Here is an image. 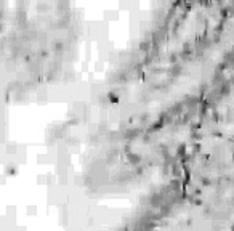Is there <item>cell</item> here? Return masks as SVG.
<instances>
[{
    "instance_id": "1",
    "label": "cell",
    "mask_w": 234,
    "mask_h": 231,
    "mask_svg": "<svg viewBox=\"0 0 234 231\" xmlns=\"http://www.w3.org/2000/svg\"><path fill=\"white\" fill-rule=\"evenodd\" d=\"M127 159H128V162L130 164H133V165H138L141 162V156L140 154H136V153H128L127 154Z\"/></svg>"
},
{
    "instance_id": "2",
    "label": "cell",
    "mask_w": 234,
    "mask_h": 231,
    "mask_svg": "<svg viewBox=\"0 0 234 231\" xmlns=\"http://www.w3.org/2000/svg\"><path fill=\"white\" fill-rule=\"evenodd\" d=\"M108 98H109V101L112 103V105H117V103H119V96H117L116 93H112V91H109V93H108Z\"/></svg>"
},
{
    "instance_id": "3",
    "label": "cell",
    "mask_w": 234,
    "mask_h": 231,
    "mask_svg": "<svg viewBox=\"0 0 234 231\" xmlns=\"http://www.w3.org/2000/svg\"><path fill=\"white\" fill-rule=\"evenodd\" d=\"M176 154H178L180 157H183L184 154H186V146H184V145H180V146H178V149H176Z\"/></svg>"
},
{
    "instance_id": "4",
    "label": "cell",
    "mask_w": 234,
    "mask_h": 231,
    "mask_svg": "<svg viewBox=\"0 0 234 231\" xmlns=\"http://www.w3.org/2000/svg\"><path fill=\"white\" fill-rule=\"evenodd\" d=\"M231 231H234V221H233V225H231Z\"/></svg>"
}]
</instances>
